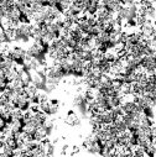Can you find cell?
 I'll return each instance as SVG.
<instances>
[{
    "mask_svg": "<svg viewBox=\"0 0 156 157\" xmlns=\"http://www.w3.org/2000/svg\"><path fill=\"white\" fill-rule=\"evenodd\" d=\"M29 100H30L31 104H40V91L36 93V94H33V95H31V97L29 98Z\"/></svg>",
    "mask_w": 156,
    "mask_h": 157,
    "instance_id": "cell-6",
    "label": "cell"
},
{
    "mask_svg": "<svg viewBox=\"0 0 156 157\" xmlns=\"http://www.w3.org/2000/svg\"><path fill=\"white\" fill-rule=\"evenodd\" d=\"M64 124H67L72 128H78L82 125V117L79 115H77V113L74 110H68L67 111V116L64 117Z\"/></svg>",
    "mask_w": 156,
    "mask_h": 157,
    "instance_id": "cell-1",
    "label": "cell"
},
{
    "mask_svg": "<svg viewBox=\"0 0 156 157\" xmlns=\"http://www.w3.org/2000/svg\"><path fill=\"white\" fill-rule=\"evenodd\" d=\"M68 150H69V145L68 143H64L62 146V150H61V155H68Z\"/></svg>",
    "mask_w": 156,
    "mask_h": 157,
    "instance_id": "cell-7",
    "label": "cell"
},
{
    "mask_svg": "<svg viewBox=\"0 0 156 157\" xmlns=\"http://www.w3.org/2000/svg\"><path fill=\"white\" fill-rule=\"evenodd\" d=\"M142 114L145 116L150 117V119H155V111H154V106H145L142 109Z\"/></svg>",
    "mask_w": 156,
    "mask_h": 157,
    "instance_id": "cell-4",
    "label": "cell"
},
{
    "mask_svg": "<svg viewBox=\"0 0 156 157\" xmlns=\"http://www.w3.org/2000/svg\"><path fill=\"white\" fill-rule=\"evenodd\" d=\"M155 120H156V111H155Z\"/></svg>",
    "mask_w": 156,
    "mask_h": 157,
    "instance_id": "cell-12",
    "label": "cell"
},
{
    "mask_svg": "<svg viewBox=\"0 0 156 157\" xmlns=\"http://www.w3.org/2000/svg\"><path fill=\"white\" fill-rule=\"evenodd\" d=\"M45 150H46V156H53L56 153V145L52 141L45 143Z\"/></svg>",
    "mask_w": 156,
    "mask_h": 157,
    "instance_id": "cell-2",
    "label": "cell"
},
{
    "mask_svg": "<svg viewBox=\"0 0 156 157\" xmlns=\"http://www.w3.org/2000/svg\"><path fill=\"white\" fill-rule=\"evenodd\" d=\"M19 21H20V24H31V17L26 14L25 11H20Z\"/></svg>",
    "mask_w": 156,
    "mask_h": 157,
    "instance_id": "cell-3",
    "label": "cell"
},
{
    "mask_svg": "<svg viewBox=\"0 0 156 157\" xmlns=\"http://www.w3.org/2000/svg\"><path fill=\"white\" fill-rule=\"evenodd\" d=\"M120 3L123 5H131V4H135V0H120Z\"/></svg>",
    "mask_w": 156,
    "mask_h": 157,
    "instance_id": "cell-9",
    "label": "cell"
},
{
    "mask_svg": "<svg viewBox=\"0 0 156 157\" xmlns=\"http://www.w3.org/2000/svg\"><path fill=\"white\" fill-rule=\"evenodd\" d=\"M52 142H53L55 145H57V143L59 142V139H58V137H56V139H53V140H52Z\"/></svg>",
    "mask_w": 156,
    "mask_h": 157,
    "instance_id": "cell-11",
    "label": "cell"
},
{
    "mask_svg": "<svg viewBox=\"0 0 156 157\" xmlns=\"http://www.w3.org/2000/svg\"><path fill=\"white\" fill-rule=\"evenodd\" d=\"M77 153H79V147H78L77 145L74 146H72V152H69V155H77Z\"/></svg>",
    "mask_w": 156,
    "mask_h": 157,
    "instance_id": "cell-8",
    "label": "cell"
},
{
    "mask_svg": "<svg viewBox=\"0 0 156 157\" xmlns=\"http://www.w3.org/2000/svg\"><path fill=\"white\" fill-rule=\"evenodd\" d=\"M10 114H11L12 117H14V120H19L20 117L24 116V111H21L20 109H14V110H12Z\"/></svg>",
    "mask_w": 156,
    "mask_h": 157,
    "instance_id": "cell-5",
    "label": "cell"
},
{
    "mask_svg": "<svg viewBox=\"0 0 156 157\" xmlns=\"http://www.w3.org/2000/svg\"><path fill=\"white\" fill-rule=\"evenodd\" d=\"M50 103L52 104V105H57V106H59V100H58V99H56V98L50 99Z\"/></svg>",
    "mask_w": 156,
    "mask_h": 157,
    "instance_id": "cell-10",
    "label": "cell"
}]
</instances>
